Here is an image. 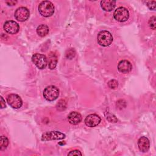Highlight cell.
Listing matches in <instances>:
<instances>
[{
  "label": "cell",
  "instance_id": "cell-1",
  "mask_svg": "<svg viewBox=\"0 0 156 156\" xmlns=\"http://www.w3.org/2000/svg\"><path fill=\"white\" fill-rule=\"evenodd\" d=\"M38 11L43 16L49 17L53 15L54 12V6L51 2L44 1L39 4Z\"/></svg>",
  "mask_w": 156,
  "mask_h": 156
},
{
  "label": "cell",
  "instance_id": "cell-2",
  "mask_svg": "<svg viewBox=\"0 0 156 156\" xmlns=\"http://www.w3.org/2000/svg\"><path fill=\"white\" fill-rule=\"evenodd\" d=\"M98 42L102 46H108L113 41V37L111 33L107 30H102L98 35Z\"/></svg>",
  "mask_w": 156,
  "mask_h": 156
},
{
  "label": "cell",
  "instance_id": "cell-3",
  "mask_svg": "<svg viewBox=\"0 0 156 156\" xmlns=\"http://www.w3.org/2000/svg\"><path fill=\"white\" fill-rule=\"evenodd\" d=\"M43 94L46 100L53 101L58 97L59 90L54 85H50L44 90Z\"/></svg>",
  "mask_w": 156,
  "mask_h": 156
},
{
  "label": "cell",
  "instance_id": "cell-4",
  "mask_svg": "<svg viewBox=\"0 0 156 156\" xmlns=\"http://www.w3.org/2000/svg\"><path fill=\"white\" fill-rule=\"evenodd\" d=\"M32 61L35 65L40 69L45 68L48 64L47 57L44 55L38 53H36L32 55Z\"/></svg>",
  "mask_w": 156,
  "mask_h": 156
},
{
  "label": "cell",
  "instance_id": "cell-5",
  "mask_svg": "<svg viewBox=\"0 0 156 156\" xmlns=\"http://www.w3.org/2000/svg\"><path fill=\"white\" fill-rule=\"evenodd\" d=\"M113 16L117 21L124 22L128 20L129 17V13L126 8L119 7L115 10Z\"/></svg>",
  "mask_w": 156,
  "mask_h": 156
},
{
  "label": "cell",
  "instance_id": "cell-6",
  "mask_svg": "<svg viewBox=\"0 0 156 156\" xmlns=\"http://www.w3.org/2000/svg\"><path fill=\"white\" fill-rule=\"evenodd\" d=\"M65 138V135L58 131H49L43 133L41 140L49 141L53 140H62Z\"/></svg>",
  "mask_w": 156,
  "mask_h": 156
},
{
  "label": "cell",
  "instance_id": "cell-7",
  "mask_svg": "<svg viewBox=\"0 0 156 156\" xmlns=\"http://www.w3.org/2000/svg\"><path fill=\"white\" fill-rule=\"evenodd\" d=\"M7 102L13 108H20L23 104L21 98L16 94H10L7 97Z\"/></svg>",
  "mask_w": 156,
  "mask_h": 156
},
{
  "label": "cell",
  "instance_id": "cell-8",
  "mask_svg": "<svg viewBox=\"0 0 156 156\" xmlns=\"http://www.w3.org/2000/svg\"><path fill=\"white\" fill-rule=\"evenodd\" d=\"M29 10L24 7H21L18 8L15 12V18L18 21H25L29 17Z\"/></svg>",
  "mask_w": 156,
  "mask_h": 156
},
{
  "label": "cell",
  "instance_id": "cell-9",
  "mask_svg": "<svg viewBox=\"0 0 156 156\" xmlns=\"http://www.w3.org/2000/svg\"><path fill=\"white\" fill-rule=\"evenodd\" d=\"M5 31L10 34H16L20 29V26L18 24L14 21H7L5 22L3 26Z\"/></svg>",
  "mask_w": 156,
  "mask_h": 156
},
{
  "label": "cell",
  "instance_id": "cell-10",
  "mask_svg": "<svg viewBox=\"0 0 156 156\" xmlns=\"http://www.w3.org/2000/svg\"><path fill=\"white\" fill-rule=\"evenodd\" d=\"M101 118L97 114H90L85 119V124L87 126L93 127L98 126L101 122Z\"/></svg>",
  "mask_w": 156,
  "mask_h": 156
},
{
  "label": "cell",
  "instance_id": "cell-11",
  "mask_svg": "<svg viewBox=\"0 0 156 156\" xmlns=\"http://www.w3.org/2000/svg\"><path fill=\"white\" fill-rule=\"evenodd\" d=\"M132 66L130 62L126 60H121L118 65V69L122 73H127L132 70Z\"/></svg>",
  "mask_w": 156,
  "mask_h": 156
},
{
  "label": "cell",
  "instance_id": "cell-12",
  "mask_svg": "<svg viewBox=\"0 0 156 156\" xmlns=\"http://www.w3.org/2000/svg\"><path fill=\"white\" fill-rule=\"evenodd\" d=\"M150 146L149 141L146 136H141L138 141V147L140 151L146 152L148 151Z\"/></svg>",
  "mask_w": 156,
  "mask_h": 156
},
{
  "label": "cell",
  "instance_id": "cell-13",
  "mask_svg": "<svg viewBox=\"0 0 156 156\" xmlns=\"http://www.w3.org/2000/svg\"><path fill=\"white\" fill-rule=\"evenodd\" d=\"M68 119L70 124L76 125L82 120L81 115L77 112H72L68 116Z\"/></svg>",
  "mask_w": 156,
  "mask_h": 156
},
{
  "label": "cell",
  "instance_id": "cell-14",
  "mask_svg": "<svg viewBox=\"0 0 156 156\" xmlns=\"http://www.w3.org/2000/svg\"><path fill=\"white\" fill-rule=\"evenodd\" d=\"M116 5V1H101V5L103 10L107 12H110L114 9Z\"/></svg>",
  "mask_w": 156,
  "mask_h": 156
},
{
  "label": "cell",
  "instance_id": "cell-15",
  "mask_svg": "<svg viewBox=\"0 0 156 156\" xmlns=\"http://www.w3.org/2000/svg\"><path fill=\"white\" fill-rule=\"evenodd\" d=\"M48 67L50 69H54L56 67V65L57 63V57L52 52H51L48 54Z\"/></svg>",
  "mask_w": 156,
  "mask_h": 156
},
{
  "label": "cell",
  "instance_id": "cell-16",
  "mask_svg": "<svg viewBox=\"0 0 156 156\" xmlns=\"http://www.w3.org/2000/svg\"><path fill=\"white\" fill-rule=\"evenodd\" d=\"M49 27L45 24H40L37 28V34L41 37L46 36L49 33Z\"/></svg>",
  "mask_w": 156,
  "mask_h": 156
},
{
  "label": "cell",
  "instance_id": "cell-17",
  "mask_svg": "<svg viewBox=\"0 0 156 156\" xmlns=\"http://www.w3.org/2000/svg\"><path fill=\"white\" fill-rule=\"evenodd\" d=\"M9 144V140L6 136H1L0 141V150L3 151L7 148Z\"/></svg>",
  "mask_w": 156,
  "mask_h": 156
},
{
  "label": "cell",
  "instance_id": "cell-18",
  "mask_svg": "<svg viewBox=\"0 0 156 156\" xmlns=\"http://www.w3.org/2000/svg\"><path fill=\"white\" fill-rule=\"evenodd\" d=\"M108 87H109L110 88H112V89H115V88H116L118 87V83L117 80L113 79V80H110L108 82Z\"/></svg>",
  "mask_w": 156,
  "mask_h": 156
},
{
  "label": "cell",
  "instance_id": "cell-19",
  "mask_svg": "<svg viewBox=\"0 0 156 156\" xmlns=\"http://www.w3.org/2000/svg\"><path fill=\"white\" fill-rule=\"evenodd\" d=\"M155 16H152L149 20V25L152 29H155Z\"/></svg>",
  "mask_w": 156,
  "mask_h": 156
},
{
  "label": "cell",
  "instance_id": "cell-20",
  "mask_svg": "<svg viewBox=\"0 0 156 156\" xmlns=\"http://www.w3.org/2000/svg\"><path fill=\"white\" fill-rule=\"evenodd\" d=\"M106 118H107V119L108 120V121H109L110 122H117V121H118V119H117V118L115 117V116L113 115H112V114H110V113L108 114Z\"/></svg>",
  "mask_w": 156,
  "mask_h": 156
},
{
  "label": "cell",
  "instance_id": "cell-21",
  "mask_svg": "<svg viewBox=\"0 0 156 156\" xmlns=\"http://www.w3.org/2000/svg\"><path fill=\"white\" fill-rule=\"evenodd\" d=\"M74 55H75V52H74V50L72 48H71V49L68 50L66 54V57L69 58L70 59H71L73 57H74Z\"/></svg>",
  "mask_w": 156,
  "mask_h": 156
},
{
  "label": "cell",
  "instance_id": "cell-22",
  "mask_svg": "<svg viewBox=\"0 0 156 156\" xmlns=\"http://www.w3.org/2000/svg\"><path fill=\"white\" fill-rule=\"evenodd\" d=\"M155 4H156V1H147L146 2V4L147 5V7L151 9V10H154L155 9Z\"/></svg>",
  "mask_w": 156,
  "mask_h": 156
},
{
  "label": "cell",
  "instance_id": "cell-23",
  "mask_svg": "<svg viewBox=\"0 0 156 156\" xmlns=\"http://www.w3.org/2000/svg\"><path fill=\"white\" fill-rule=\"evenodd\" d=\"M65 105H66V104H65V101H63V100H61V101H60V102L57 104V108L58 110H60V108H62V110H64V109L65 108Z\"/></svg>",
  "mask_w": 156,
  "mask_h": 156
},
{
  "label": "cell",
  "instance_id": "cell-24",
  "mask_svg": "<svg viewBox=\"0 0 156 156\" xmlns=\"http://www.w3.org/2000/svg\"><path fill=\"white\" fill-rule=\"evenodd\" d=\"M68 155H82V153L78 150H74L69 152Z\"/></svg>",
  "mask_w": 156,
  "mask_h": 156
},
{
  "label": "cell",
  "instance_id": "cell-25",
  "mask_svg": "<svg viewBox=\"0 0 156 156\" xmlns=\"http://www.w3.org/2000/svg\"><path fill=\"white\" fill-rule=\"evenodd\" d=\"M5 107H6V105H5V101L4 100L2 97H1V108H5Z\"/></svg>",
  "mask_w": 156,
  "mask_h": 156
},
{
  "label": "cell",
  "instance_id": "cell-26",
  "mask_svg": "<svg viewBox=\"0 0 156 156\" xmlns=\"http://www.w3.org/2000/svg\"><path fill=\"white\" fill-rule=\"evenodd\" d=\"M8 5H15L16 3V1H6L5 2Z\"/></svg>",
  "mask_w": 156,
  "mask_h": 156
}]
</instances>
